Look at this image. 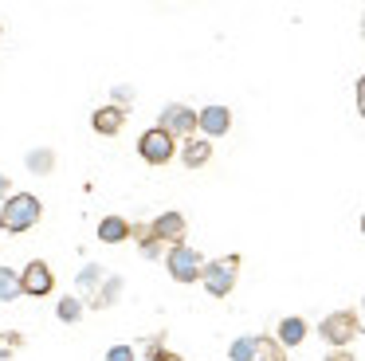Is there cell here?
<instances>
[{
    "label": "cell",
    "instance_id": "obj_1",
    "mask_svg": "<svg viewBox=\"0 0 365 361\" xmlns=\"http://www.w3.org/2000/svg\"><path fill=\"white\" fill-rule=\"evenodd\" d=\"M40 216H43L40 196H32V193H12L9 200L0 204V232L24 235V232H32V228L40 224Z\"/></svg>",
    "mask_w": 365,
    "mask_h": 361
},
{
    "label": "cell",
    "instance_id": "obj_2",
    "mask_svg": "<svg viewBox=\"0 0 365 361\" xmlns=\"http://www.w3.org/2000/svg\"><path fill=\"white\" fill-rule=\"evenodd\" d=\"M240 263L244 259L232 251V255H220V259H208L205 267H200V283H205V290L212 298H228L232 290H236V279H240Z\"/></svg>",
    "mask_w": 365,
    "mask_h": 361
},
{
    "label": "cell",
    "instance_id": "obj_3",
    "mask_svg": "<svg viewBox=\"0 0 365 361\" xmlns=\"http://www.w3.org/2000/svg\"><path fill=\"white\" fill-rule=\"evenodd\" d=\"M318 334H322V342L330 350H349L354 337H361V322H357L354 310H334L318 322Z\"/></svg>",
    "mask_w": 365,
    "mask_h": 361
},
{
    "label": "cell",
    "instance_id": "obj_4",
    "mask_svg": "<svg viewBox=\"0 0 365 361\" xmlns=\"http://www.w3.org/2000/svg\"><path fill=\"white\" fill-rule=\"evenodd\" d=\"M165 267H169V279L173 283H197L200 279V267H205V255L189 243H173L165 251Z\"/></svg>",
    "mask_w": 365,
    "mask_h": 361
},
{
    "label": "cell",
    "instance_id": "obj_5",
    "mask_svg": "<svg viewBox=\"0 0 365 361\" xmlns=\"http://www.w3.org/2000/svg\"><path fill=\"white\" fill-rule=\"evenodd\" d=\"M138 153H142L145 165H169L177 157V138L165 133L161 126H153V130H145L138 138Z\"/></svg>",
    "mask_w": 365,
    "mask_h": 361
},
{
    "label": "cell",
    "instance_id": "obj_6",
    "mask_svg": "<svg viewBox=\"0 0 365 361\" xmlns=\"http://www.w3.org/2000/svg\"><path fill=\"white\" fill-rule=\"evenodd\" d=\"M158 126L165 133H173L177 141H185V138H192V133H197V110L185 106V102H169V106L161 110V122Z\"/></svg>",
    "mask_w": 365,
    "mask_h": 361
},
{
    "label": "cell",
    "instance_id": "obj_7",
    "mask_svg": "<svg viewBox=\"0 0 365 361\" xmlns=\"http://www.w3.org/2000/svg\"><path fill=\"white\" fill-rule=\"evenodd\" d=\"M20 290L32 298H48L51 290H56V275H51V267L43 263V259H28V267L20 271Z\"/></svg>",
    "mask_w": 365,
    "mask_h": 361
},
{
    "label": "cell",
    "instance_id": "obj_8",
    "mask_svg": "<svg viewBox=\"0 0 365 361\" xmlns=\"http://www.w3.org/2000/svg\"><path fill=\"white\" fill-rule=\"evenodd\" d=\"M150 232L158 235L161 243H169V248H173V243H185V235H189V220H185L181 212L169 208V212H161V216L150 224Z\"/></svg>",
    "mask_w": 365,
    "mask_h": 361
},
{
    "label": "cell",
    "instance_id": "obj_9",
    "mask_svg": "<svg viewBox=\"0 0 365 361\" xmlns=\"http://www.w3.org/2000/svg\"><path fill=\"white\" fill-rule=\"evenodd\" d=\"M197 130L205 133L208 141L212 138H224V133L232 130V110L228 106H205V110H197Z\"/></svg>",
    "mask_w": 365,
    "mask_h": 361
},
{
    "label": "cell",
    "instance_id": "obj_10",
    "mask_svg": "<svg viewBox=\"0 0 365 361\" xmlns=\"http://www.w3.org/2000/svg\"><path fill=\"white\" fill-rule=\"evenodd\" d=\"M91 126H95V133H103V138H114V133H122V126H126V110L122 106H98L95 114H91Z\"/></svg>",
    "mask_w": 365,
    "mask_h": 361
},
{
    "label": "cell",
    "instance_id": "obj_11",
    "mask_svg": "<svg viewBox=\"0 0 365 361\" xmlns=\"http://www.w3.org/2000/svg\"><path fill=\"white\" fill-rule=\"evenodd\" d=\"M208 157H212V141L208 138H185V146H181L185 169H200V165H208Z\"/></svg>",
    "mask_w": 365,
    "mask_h": 361
},
{
    "label": "cell",
    "instance_id": "obj_12",
    "mask_svg": "<svg viewBox=\"0 0 365 361\" xmlns=\"http://www.w3.org/2000/svg\"><path fill=\"white\" fill-rule=\"evenodd\" d=\"M98 243H122V240H130V220L126 216H103L98 220Z\"/></svg>",
    "mask_w": 365,
    "mask_h": 361
},
{
    "label": "cell",
    "instance_id": "obj_13",
    "mask_svg": "<svg viewBox=\"0 0 365 361\" xmlns=\"http://www.w3.org/2000/svg\"><path fill=\"white\" fill-rule=\"evenodd\" d=\"M122 287H126V283H122V275H106L103 287L91 295V310H106V306H114L122 298Z\"/></svg>",
    "mask_w": 365,
    "mask_h": 361
},
{
    "label": "cell",
    "instance_id": "obj_14",
    "mask_svg": "<svg viewBox=\"0 0 365 361\" xmlns=\"http://www.w3.org/2000/svg\"><path fill=\"white\" fill-rule=\"evenodd\" d=\"M130 240L138 243L142 259H161V248H165V243H161L158 235L150 232V224H130Z\"/></svg>",
    "mask_w": 365,
    "mask_h": 361
},
{
    "label": "cell",
    "instance_id": "obj_15",
    "mask_svg": "<svg viewBox=\"0 0 365 361\" xmlns=\"http://www.w3.org/2000/svg\"><path fill=\"white\" fill-rule=\"evenodd\" d=\"M275 337H279V345L294 350V345H302V337H307V322H302L299 314H291V318H283V322H279Z\"/></svg>",
    "mask_w": 365,
    "mask_h": 361
},
{
    "label": "cell",
    "instance_id": "obj_16",
    "mask_svg": "<svg viewBox=\"0 0 365 361\" xmlns=\"http://www.w3.org/2000/svg\"><path fill=\"white\" fill-rule=\"evenodd\" d=\"M255 361H287V345L275 334H255Z\"/></svg>",
    "mask_w": 365,
    "mask_h": 361
},
{
    "label": "cell",
    "instance_id": "obj_17",
    "mask_svg": "<svg viewBox=\"0 0 365 361\" xmlns=\"http://www.w3.org/2000/svg\"><path fill=\"white\" fill-rule=\"evenodd\" d=\"M24 161H28V173H36V177H48V173L56 169V153H51L48 146L32 149V153H28Z\"/></svg>",
    "mask_w": 365,
    "mask_h": 361
},
{
    "label": "cell",
    "instance_id": "obj_18",
    "mask_svg": "<svg viewBox=\"0 0 365 361\" xmlns=\"http://www.w3.org/2000/svg\"><path fill=\"white\" fill-rule=\"evenodd\" d=\"M56 318L63 322V326H75V322L83 318V298H75V295H63L56 302Z\"/></svg>",
    "mask_w": 365,
    "mask_h": 361
},
{
    "label": "cell",
    "instance_id": "obj_19",
    "mask_svg": "<svg viewBox=\"0 0 365 361\" xmlns=\"http://www.w3.org/2000/svg\"><path fill=\"white\" fill-rule=\"evenodd\" d=\"M20 295H24V290H20V271L0 267V302H16Z\"/></svg>",
    "mask_w": 365,
    "mask_h": 361
},
{
    "label": "cell",
    "instance_id": "obj_20",
    "mask_svg": "<svg viewBox=\"0 0 365 361\" xmlns=\"http://www.w3.org/2000/svg\"><path fill=\"white\" fill-rule=\"evenodd\" d=\"M103 279H106V275H103V263H87L79 275H75V283H79L83 295H95V290L103 287Z\"/></svg>",
    "mask_w": 365,
    "mask_h": 361
},
{
    "label": "cell",
    "instance_id": "obj_21",
    "mask_svg": "<svg viewBox=\"0 0 365 361\" xmlns=\"http://www.w3.org/2000/svg\"><path fill=\"white\" fill-rule=\"evenodd\" d=\"M20 350H24V334L20 330H0V361L16 357Z\"/></svg>",
    "mask_w": 365,
    "mask_h": 361
},
{
    "label": "cell",
    "instance_id": "obj_22",
    "mask_svg": "<svg viewBox=\"0 0 365 361\" xmlns=\"http://www.w3.org/2000/svg\"><path fill=\"white\" fill-rule=\"evenodd\" d=\"M228 361H255V334H244L228 345Z\"/></svg>",
    "mask_w": 365,
    "mask_h": 361
},
{
    "label": "cell",
    "instance_id": "obj_23",
    "mask_svg": "<svg viewBox=\"0 0 365 361\" xmlns=\"http://www.w3.org/2000/svg\"><path fill=\"white\" fill-rule=\"evenodd\" d=\"M106 361H134V345H110Z\"/></svg>",
    "mask_w": 365,
    "mask_h": 361
},
{
    "label": "cell",
    "instance_id": "obj_24",
    "mask_svg": "<svg viewBox=\"0 0 365 361\" xmlns=\"http://www.w3.org/2000/svg\"><path fill=\"white\" fill-rule=\"evenodd\" d=\"M142 350H145V357H153L158 350H165V334H153V337H145V345H142Z\"/></svg>",
    "mask_w": 365,
    "mask_h": 361
},
{
    "label": "cell",
    "instance_id": "obj_25",
    "mask_svg": "<svg viewBox=\"0 0 365 361\" xmlns=\"http://www.w3.org/2000/svg\"><path fill=\"white\" fill-rule=\"evenodd\" d=\"M357 114L365 118V75L357 78Z\"/></svg>",
    "mask_w": 365,
    "mask_h": 361
},
{
    "label": "cell",
    "instance_id": "obj_26",
    "mask_svg": "<svg viewBox=\"0 0 365 361\" xmlns=\"http://www.w3.org/2000/svg\"><path fill=\"white\" fill-rule=\"evenodd\" d=\"M12 196V177H4V173H0V204L9 200Z\"/></svg>",
    "mask_w": 365,
    "mask_h": 361
},
{
    "label": "cell",
    "instance_id": "obj_27",
    "mask_svg": "<svg viewBox=\"0 0 365 361\" xmlns=\"http://www.w3.org/2000/svg\"><path fill=\"white\" fill-rule=\"evenodd\" d=\"M130 98H134V94H130L126 86H114V106L122 102V110H126V102H130Z\"/></svg>",
    "mask_w": 365,
    "mask_h": 361
},
{
    "label": "cell",
    "instance_id": "obj_28",
    "mask_svg": "<svg viewBox=\"0 0 365 361\" xmlns=\"http://www.w3.org/2000/svg\"><path fill=\"white\" fill-rule=\"evenodd\" d=\"M150 361H185V357H181V353H173V350H158Z\"/></svg>",
    "mask_w": 365,
    "mask_h": 361
},
{
    "label": "cell",
    "instance_id": "obj_29",
    "mask_svg": "<svg viewBox=\"0 0 365 361\" xmlns=\"http://www.w3.org/2000/svg\"><path fill=\"white\" fill-rule=\"evenodd\" d=\"M326 361H354V353H349V350H330V353H326Z\"/></svg>",
    "mask_w": 365,
    "mask_h": 361
},
{
    "label": "cell",
    "instance_id": "obj_30",
    "mask_svg": "<svg viewBox=\"0 0 365 361\" xmlns=\"http://www.w3.org/2000/svg\"><path fill=\"white\" fill-rule=\"evenodd\" d=\"M361 235H365V212H361Z\"/></svg>",
    "mask_w": 365,
    "mask_h": 361
},
{
    "label": "cell",
    "instance_id": "obj_31",
    "mask_svg": "<svg viewBox=\"0 0 365 361\" xmlns=\"http://www.w3.org/2000/svg\"><path fill=\"white\" fill-rule=\"evenodd\" d=\"M361 36H365V16H361Z\"/></svg>",
    "mask_w": 365,
    "mask_h": 361
},
{
    "label": "cell",
    "instance_id": "obj_32",
    "mask_svg": "<svg viewBox=\"0 0 365 361\" xmlns=\"http://www.w3.org/2000/svg\"><path fill=\"white\" fill-rule=\"evenodd\" d=\"M0 36H4V28H0Z\"/></svg>",
    "mask_w": 365,
    "mask_h": 361
},
{
    "label": "cell",
    "instance_id": "obj_33",
    "mask_svg": "<svg viewBox=\"0 0 365 361\" xmlns=\"http://www.w3.org/2000/svg\"><path fill=\"white\" fill-rule=\"evenodd\" d=\"M361 306H365V298H361Z\"/></svg>",
    "mask_w": 365,
    "mask_h": 361
}]
</instances>
